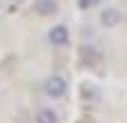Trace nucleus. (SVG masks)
<instances>
[{
	"instance_id": "obj_5",
	"label": "nucleus",
	"mask_w": 127,
	"mask_h": 123,
	"mask_svg": "<svg viewBox=\"0 0 127 123\" xmlns=\"http://www.w3.org/2000/svg\"><path fill=\"white\" fill-rule=\"evenodd\" d=\"M32 9H34L36 16H55V14L59 11V2L57 0H34V5H32Z\"/></svg>"
},
{
	"instance_id": "obj_2",
	"label": "nucleus",
	"mask_w": 127,
	"mask_h": 123,
	"mask_svg": "<svg viewBox=\"0 0 127 123\" xmlns=\"http://www.w3.org/2000/svg\"><path fill=\"white\" fill-rule=\"evenodd\" d=\"M48 41H50V46H55V48H66L70 43V30L64 23H57V25H52L48 30Z\"/></svg>"
},
{
	"instance_id": "obj_7",
	"label": "nucleus",
	"mask_w": 127,
	"mask_h": 123,
	"mask_svg": "<svg viewBox=\"0 0 127 123\" xmlns=\"http://www.w3.org/2000/svg\"><path fill=\"white\" fill-rule=\"evenodd\" d=\"M100 5V0H77V7L79 9H93V7H98Z\"/></svg>"
},
{
	"instance_id": "obj_4",
	"label": "nucleus",
	"mask_w": 127,
	"mask_h": 123,
	"mask_svg": "<svg viewBox=\"0 0 127 123\" xmlns=\"http://www.w3.org/2000/svg\"><path fill=\"white\" fill-rule=\"evenodd\" d=\"M123 23V14L116 7H104L100 11V25L102 27H118Z\"/></svg>"
},
{
	"instance_id": "obj_3",
	"label": "nucleus",
	"mask_w": 127,
	"mask_h": 123,
	"mask_svg": "<svg viewBox=\"0 0 127 123\" xmlns=\"http://www.w3.org/2000/svg\"><path fill=\"white\" fill-rule=\"evenodd\" d=\"M79 62L84 66H98L102 62V50L98 46H93V43H84L79 48Z\"/></svg>"
},
{
	"instance_id": "obj_1",
	"label": "nucleus",
	"mask_w": 127,
	"mask_h": 123,
	"mask_svg": "<svg viewBox=\"0 0 127 123\" xmlns=\"http://www.w3.org/2000/svg\"><path fill=\"white\" fill-rule=\"evenodd\" d=\"M43 91H45L48 98L59 100V98H64V96L68 94V82L64 80L61 75H50V78L43 82Z\"/></svg>"
},
{
	"instance_id": "obj_6",
	"label": "nucleus",
	"mask_w": 127,
	"mask_h": 123,
	"mask_svg": "<svg viewBox=\"0 0 127 123\" xmlns=\"http://www.w3.org/2000/svg\"><path fill=\"white\" fill-rule=\"evenodd\" d=\"M34 123H59V116L55 110H50V107H41V110H36L34 114Z\"/></svg>"
}]
</instances>
